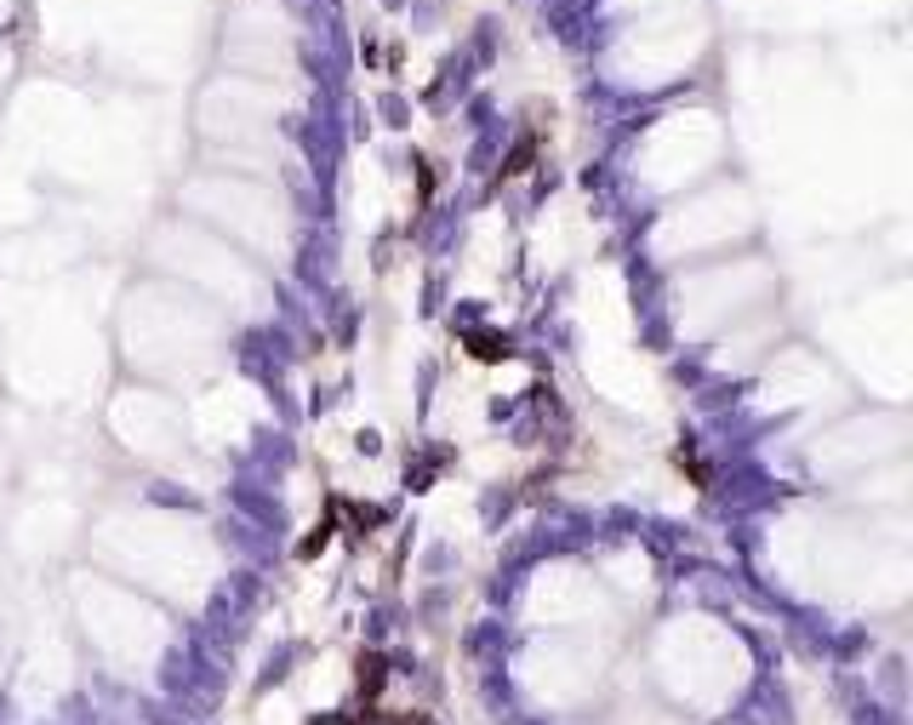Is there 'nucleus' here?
Listing matches in <instances>:
<instances>
[{
	"mask_svg": "<svg viewBox=\"0 0 913 725\" xmlns=\"http://www.w3.org/2000/svg\"><path fill=\"white\" fill-rule=\"evenodd\" d=\"M463 343H469V355L486 360V366H491V360H509V337H497V332H469Z\"/></svg>",
	"mask_w": 913,
	"mask_h": 725,
	"instance_id": "nucleus-1",
	"label": "nucleus"
},
{
	"mask_svg": "<svg viewBox=\"0 0 913 725\" xmlns=\"http://www.w3.org/2000/svg\"><path fill=\"white\" fill-rule=\"evenodd\" d=\"M377 691H383V657H377V652H366V657H360V697L371 703Z\"/></svg>",
	"mask_w": 913,
	"mask_h": 725,
	"instance_id": "nucleus-2",
	"label": "nucleus"
},
{
	"mask_svg": "<svg viewBox=\"0 0 913 725\" xmlns=\"http://www.w3.org/2000/svg\"><path fill=\"white\" fill-rule=\"evenodd\" d=\"M679 468H685V474H691V480H697V486H708V468H702V463L691 457V445H679Z\"/></svg>",
	"mask_w": 913,
	"mask_h": 725,
	"instance_id": "nucleus-3",
	"label": "nucleus"
},
{
	"mask_svg": "<svg viewBox=\"0 0 913 725\" xmlns=\"http://www.w3.org/2000/svg\"><path fill=\"white\" fill-rule=\"evenodd\" d=\"M377 725H435V720H428V714H383Z\"/></svg>",
	"mask_w": 913,
	"mask_h": 725,
	"instance_id": "nucleus-4",
	"label": "nucleus"
},
{
	"mask_svg": "<svg viewBox=\"0 0 913 725\" xmlns=\"http://www.w3.org/2000/svg\"><path fill=\"white\" fill-rule=\"evenodd\" d=\"M315 725H348V720H343V714H332V720H315Z\"/></svg>",
	"mask_w": 913,
	"mask_h": 725,
	"instance_id": "nucleus-5",
	"label": "nucleus"
}]
</instances>
